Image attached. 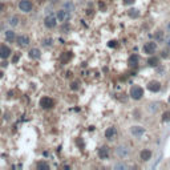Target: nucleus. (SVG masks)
Here are the masks:
<instances>
[{
  "label": "nucleus",
  "mask_w": 170,
  "mask_h": 170,
  "mask_svg": "<svg viewBox=\"0 0 170 170\" xmlns=\"http://www.w3.org/2000/svg\"><path fill=\"white\" fill-rule=\"evenodd\" d=\"M145 92H144V88L141 85H133L130 88V92H129V96L133 98L134 101H140L141 98L144 97Z\"/></svg>",
  "instance_id": "f257e3e1"
},
{
  "label": "nucleus",
  "mask_w": 170,
  "mask_h": 170,
  "mask_svg": "<svg viewBox=\"0 0 170 170\" xmlns=\"http://www.w3.org/2000/svg\"><path fill=\"white\" fill-rule=\"evenodd\" d=\"M114 153H116V155H117L120 160H125V158H128L130 155V149H129V146H128V145L121 144V145L116 146Z\"/></svg>",
  "instance_id": "f03ea898"
},
{
  "label": "nucleus",
  "mask_w": 170,
  "mask_h": 170,
  "mask_svg": "<svg viewBox=\"0 0 170 170\" xmlns=\"http://www.w3.org/2000/svg\"><path fill=\"white\" fill-rule=\"evenodd\" d=\"M158 42L157 41H146L142 47V52L148 56H152V55H155L157 53V48H158Z\"/></svg>",
  "instance_id": "7ed1b4c3"
},
{
  "label": "nucleus",
  "mask_w": 170,
  "mask_h": 170,
  "mask_svg": "<svg viewBox=\"0 0 170 170\" xmlns=\"http://www.w3.org/2000/svg\"><path fill=\"white\" fill-rule=\"evenodd\" d=\"M145 128L141 126V125H133L130 126V134H132V137L134 138H141L144 134H145Z\"/></svg>",
  "instance_id": "20e7f679"
},
{
  "label": "nucleus",
  "mask_w": 170,
  "mask_h": 170,
  "mask_svg": "<svg viewBox=\"0 0 170 170\" xmlns=\"http://www.w3.org/2000/svg\"><path fill=\"white\" fill-rule=\"evenodd\" d=\"M44 25L47 28H55L57 25V16H55L53 13L47 15L44 19Z\"/></svg>",
  "instance_id": "39448f33"
},
{
  "label": "nucleus",
  "mask_w": 170,
  "mask_h": 170,
  "mask_svg": "<svg viewBox=\"0 0 170 170\" xmlns=\"http://www.w3.org/2000/svg\"><path fill=\"white\" fill-rule=\"evenodd\" d=\"M32 8H33V4L31 0H20V1H19V10H20L21 12L28 13L32 11Z\"/></svg>",
  "instance_id": "423d86ee"
},
{
  "label": "nucleus",
  "mask_w": 170,
  "mask_h": 170,
  "mask_svg": "<svg viewBox=\"0 0 170 170\" xmlns=\"http://www.w3.org/2000/svg\"><path fill=\"white\" fill-rule=\"evenodd\" d=\"M146 88H148V90H150L152 93H158L161 90V88H162V85H161L160 81L152 80V81H149V83H148Z\"/></svg>",
  "instance_id": "0eeeda50"
},
{
  "label": "nucleus",
  "mask_w": 170,
  "mask_h": 170,
  "mask_svg": "<svg viewBox=\"0 0 170 170\" xmlns=\"http://www.w3.org/2000/svg\"><path fill=\"white\" fill-rule=\"evenodd\" d=\"M57 20L59 21H61V23H68L70 20V12L69 11H67V10H60L57 12Z\"/></svg>",
  "instance_id": "6e6552de"
},
{
  "label": "nucleus",
  "mask_w": 170,
  "mask_h": 170,
  "mask_svg": "<svg viewBox=\"0 0 170 170\" xmlns=\"http://www.w3.org/2000/svg\"><path fill=\"white\" fill-rule=\"evenodd\" d=\"M152 157H153V152L150 149H142L140 152V160L142 161V162H149L150 160H152Z\"/></svg>",
  "instance_id": "1a4fd4ad"
},
{
  "label": "nucleus",
  "mask_w": 170,
  "mask_h": 170,
  "mask_svg": "<svg viewBox=\"0 0 170 170\" xmlns=\"http://www.w3.org/2000/svg\"><path fill=\"white\" fill-rule=\"evenodd\" d=\"M53 105H55V101L52 100L51 97H42L40 100V106L42 108V109H52Z\"/></svg>",
  "instance_id": "9d476101"
},
{
  "label": "nucleus",
  "mask_w": 170,
  "mask_h": 170,
  "mask_svg": "<svg viewBox=\"0 0 170 170\" xmlns=\"http://www.w3.org/2000/svg\"><path fill=\"white\" fill-rule=\"evenodd\" d=\"M105 138L106 140H109V141H112V140H114L116 138V136H117V129H116L114 126H109L108 129L105 130Z\"/></svg>",
  "instance_id": "9b49d317"
},
{
  "label": "nucleus",
  "mask_w": 170,
  "mask_h": 170,
  "mask_svg": "<svg viewBox=\"0 0 170 170\" xmlns=\"http://www.w3.org/2000/svg\"><path fill=\"white\" fill-rule=\"evenodd\" d=\"M128 64H129V67H132V68L138 67V64H140V56H138L137 53L130 55L129 59H128Z\"/></svg>",
  "instance_id": "f8f14e48"
},
{
  "label": "nucleus",
  "mask_w": 170,
  "mask_h": 170,
  "mask_svg": "<svg viewBox=\"0 0 170 170\" xmlns=\"http://www.w3.org/2000/svg\"><path fill=\"white\" fill-rule=\"evenodd\" d=\"M11 48L7 47V45H0V59H3V60H5V59H8L11 56Z\"/></svg>",
  "instance_id": "ddd939ff"
},
{
  "label": "nucleus",
  "mask_w": 170,
  "mask_h": 170,
  "mask_svg": "<svg viewBox=\"0 0 170 170\" xmlns=\"http://www.w3.org/2000/svg\"><path fill=\"white\" fill-rule=\"evenodd\" d=\"M160 56H155V55H152V56H149V59H148V65L149 67H153V68H157V67H160Z\"/></svg>",
  "instance_id": "4468645a"
},
{
  "label": "nucleus",
  "mask_w": 170,
  "mask_h": 170,
  "mask_svg": "<svg viewBox=\"0 0 170 170\" xmlns=\"http://www.w3.org/2000/svg\"><path fill=\"white\" fill-rule=\"evenodd\" d=\"M109 148L108 146H101L100 149H98L97 154H98V158L100 160H108L109 158Z\"/></svg>",
  "instance_id": "2eb2a0df"
},
{
  "label": "nucleus",
  "mask_w": 170,
  "mask_h": 170,
  "mask_svg": "<svg viewBox=\"0 0 170 170\" xmlns=\"http://www.w3.org/2000/svg\"><path fill=\"white\" fill-rule=\"evenodd\" d=\"M153 39H154V41H157V42H163V39H165V31H162V29L155 31L154 35H153Z\"/></svg>",
  "instance_id": "dca6fc26"
},
{
  "label": "nucleus",
  "mask_w": 170,
  "mask_h": 170,
  "mask_svg": "<svg viewBox=\"0 0 170 170\" xmlns=\"http://www.w3.org/2000/svg\"><path fill=\"white\" fill-rule=\"evenodd\" d=\"M29 57L32 59V60H39V59L41 57V51L39 49V48H32V49L29 51Z\"/></svg>",
  "instance_id": "f3484780"
},
{
  "label": "nucleus",
  "mask_w": 170,
  "mask_h": 170,
  "mask_svg": "<svg viewBox=\"0 0 170 170\" xmlns=\"http://www.w3.org/2000/svg\"><path fill=\"white\" fill-rule=\"evenodd\" d=\"M16 40H18V44L20 45V47H27V45L29 44V37L25 35H20Z\"/></svg>",
  "instance_id": "a211bd4d"
},
{
  "label": "nucleus",
  "mask_w": 170,
  "mask_h": 170,
  "mask_svg": "<svg viewBox=\"0 0 170 170\" xmlns=\"http://www.w3.org/2000/svg\"><path fill=\"white\" fill-rule=\"evenodd\" d=\"M15 39H16V35L13 31H7V32H5V40L8 42H13Z\"/></svg>",
  "instance_id": "6ab92c4d"
},
{
  "label": "nucleus",
  "mask_w": 170,
  "mask_h": 170,
  "mask_svg": "<svg viewBox=\"0 0 170 170\" xmlns=\"http://www.w3.org/2000/svg\"><path fill=\"white\" fill-rule=\"evenodd\" d=\"M158 109H160V106H158L157 103H150L148 105V110L152 113V114H155V113L158 112Z\"/></svg>",
  "instance_id": "aec40b11"
},
{
  "label": "nucleus",
  "mask_w": 170,
  "mask_h": 170,
  "mask_svg": "<svg viewBox=\"0 0 170 170\" xmlns=\"http://www.w3.org/2000/svg\"><path fill=\"white\" fill-rule=\"evenodd\" d=\"M63 8H64V10H67V11H69V12H72V11H75V4L70 3V1H65L64 5H63Z\"/></svg>",
  "instance_id": "412c9836"
},
{
  "label": "nucleus",
  "mask_w": 170,
  "mask_h": 170,
  "mask_svg": "<svg viewBox=\"0 0 170 170\" xmlns=\"http://www.w3.org/2000/svg\"><path fill=\"white\" fill-rule=\"evenodd\" d=\"M162 121L163 122H170V109L165 110L162 113Z\"/></svg>",
  "instance_id": "4be33fe9"
},
{
  "label": "nucleus",
  "mask_w": 170,
  "mask_h": 170,
  "mask_svg": "<svg viewBox=\"0 0 170 170\" xmlns=\"http://www.w3.org/2000/svg\"><path fill=\"white\" fill-rule=\"evenodd\" d=\"M163 45H165V48H168L170 51V33H166L165 35V39H163Z\"/></svg>",
  "instance_id": "5701e85b"
},
{
  "label": "nucleus",
  "mask_w": 170,
  "mask_h": 170,
  "mask_svg": "<svg viewBox=\"0 0 170 170\" xmlns=\"http://www.w3.org/2000/svg\"><path fill=\"white\" fill-rule=\"evenodd\" d=\"M129 16L130 18H133V19H136V18H138V16H140V11L138 10H129Z\"/></svg>",
  "instance_id": "b1692460"
},
{
  "label": "nucleus",
  "mask_w": 170,
  "mask_h": 170,
  "mask_svg": "<svg viewBox=\"0 0 170 170\" xmlns=\"http://www.w3.org/2000/svg\"><path fill=\"white\" fill-rule=\"evenodd\" d=\"M169 53H170V51L168 49V48H165V49H162V51H161V52H160V57H165V59H168L169 57Z\"/></svg>",
  "instance_id": "393cba45"
},
{
  "label": "nucleus",
  "mask_w": 170,
  "mask_h": 170,
  "mask_svg": "<svg viewBox=\"0 0 170 170\" xmlns=\"http://www.w3.org/2000/svg\"><path fill=\"white\" fill-rule=\"evenodd\" d=\"M18 24H19V18H18V16H12V18L10 19V25H12V27H16Z\"/></svg>",
  "instance_id": "a878e982"
},
{
  "label": "nucleus",
  "mask_w": 170,
  "mask_h": 170,
  "mask_svg": "<svg viewBox=\"0 0 170 170\" xmlns=\"http://www.w3.org/2000/svg\"><path fill=\"white\" fill-rule=\"evenodd\" d=\"M37 169H49V165H48L47 162H39Z\"/></svg>",
  "instance_id": "bb28decb"
},
{
  "label": "nucleus",
  "mask_w": 170,
  "mask_h": 170,
  "mask_svg": "<svg viewBox=\"0 0 170 170\" xmlns=\"http://www.w3.org/2000/svg\"><path fill=\"white\" fill-rule=\"evenodd\" d=\"M51 44H52V40H51V39H45V40L42 41V45H44V47H49Z\"/></svg>",
  "instance_id": "cd10ccee"
},
{
  "label": "nucleus",
  "mask_w": 170,
  "mask_h": 170,
  "mask_svg": "<svg viewBox=\"0 0 170 170\" xmlns=\"http://www.w3.org/2000/svg\"><path fill=\"white\" fill-rule=\"evenodd\" d=\"M128 166L124 165V163H116L114 165V169H126Z\"/></svg>",
  "instance_id": "c85d7f7f"
},
{
  "label": "nucleus",
  "mask_w": 170,
  "mask_h": 170,
  "mask_svg": "<svg viewBox=\"0 0 170 170\" xmlns=\"http://www.w3.org/2000/svg\"><path fill=\"white\" fill-rule=\"evenodd\" d=\"M165 32L166 33H170V21H168L165 24Z\"/></svg>",
  "instance_id": "c756f323"
},
{
  "label": "nucleus",
  "mask_w": 170,
  "mask_h": 170,
  "mask_svg": "<svg viewBox=\"0 0 170 170\" xmlns=\"http://www.w3.org/2000/svg\"><path fill=\"white\" fill-rule=\"evenodd\" d=\"M122 1H124V4H125V5H132L136 0H122Z\"/></svg>",
  "instance_id": "7c9ffc66"
},
{
  "label": "nucleus",
  "mask_w": 170,
  "mask_h": 170,
  "mask_svg": "<svg viewBox=\"0 0 170 170\" xmlns=\"http://www.w3.org/2000/svg\"><path fill=\"white\" fill-rule=\"evenodd\" d=\"M70 88H72L73 90H76V89L78 88V84H77V83H72V85H70Z\"/></svg>",
  "instance_id": "2f4dec72"
},
{
  "label": "nucleus",
  "mask_w": 170,
  "mask_h": 170,
  "mask_svg": "<svg viewBox=\"0 0 170 170\" xmlns=\"http://www.w3.org/2000/svg\"><path fill=\"white\" fill-rule=\"evenodd\" d=\"M109 47H116V41H110L109 42Z\"/></svg>",
  "instance_id": "473e14b6"
},
{
  "label": "nucleus",
  "mask_w": 170,
  "mask_h": 170,
  "mask_svg": "<svg viewBox=\"0 0 170 170\" xmlns=\"http://www.w3.org/2000/svg\"><path fill=\"white\" fill-rule=\"evenodd\" d=\"M4 10V4H3V3H0V11H3Z\"/></svg>",
  "instance_id": "72a5a7b5"
},
{
  "label": "nucleus",
  "mask_w": 170,
  "mask_h": 170,
  "mask_svg": "<svg viewBox=\"0 0 170 170\" xmlns=\"http://www.w3.org/2000/svg\"><path fill=\"white\" fill-rule=\"evenodd\" d=\"M18 59H19V56H18V55H16V56H15V57H13V63H16V61H18Z\"/></svg>",
  "instance_id": "f704fd0d"
},
{
  "label": "nucleus",
  "mask_w": 170,
  "mask_h": 170,
  "mask_svg": "<svg viewBox=\"0 0 170 170\" xmlns=\"http://www.w3.org/2000/svg\"><path fill=\"white\" fill-rule=\"evenodd\" d=\"M37 1H40V3H41V1H44V0H37Z\"/></svg>",
  "instance_id": "c9c22d12"
},
{
  "label": "nucleus",
  "mask_w": 170,
  "mask_h": 170,
  "mask_svg": "<svg viewBox=\"0 0 170 170\" xmlns=\"http://www.w3.org/2000/svg\"><path fill=\"white\" fill-rule=\"evenodd\" d=\"M168 101H169V104H170V96H169V100Z\"/></svg>",
  "instance_id": "e433bc0d"
}]
</instances>
